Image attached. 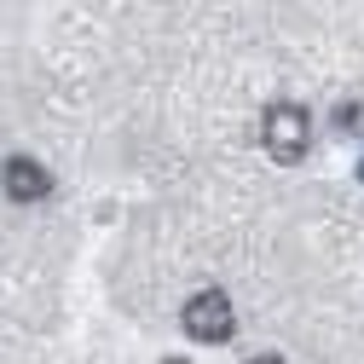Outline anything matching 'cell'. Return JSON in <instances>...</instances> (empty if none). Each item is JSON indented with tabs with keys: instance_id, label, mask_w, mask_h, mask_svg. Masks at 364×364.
<instances>
[{
	"instance_id": "obj_2",
	"label": "cell",
	"mask_w": 364,
	"mask_h": 364,
	"mask_svg": "<svg viewBox=\"0 0 364 364\" xmlns=\"http://www.w3.org/2000/svg\"><path fill=\"white\" fill-rule=\"evenodd\" d=\"M186 336L208 341V347L232 341V295H225V289H197L186 301Z\"/></svg>"
},
{
	"instance_id": "obj_1",
	"label": "cell",
	"mask_w": 364,
	"mask_h": 364,
	"mask_svg": "<svg viewBox=\"0 0 364 364\" xmlns=\"http://www.w3.org/2000/svg\"><path fill=\"white\" fill-rule=\"evenodd\" d=\"M260 139H266V151L278 162H295L306 151V139H312V116L301 105H272L266 122H260Z\"/></svg>"
},
{
	"instance_id": "obj_3",
	"label": "cell",
	"mask_w": 364,
	"mask_h": 364,
	"mask_svg": "<svg viewBox=\"0 0 364 364\" xmlns=\"http://www.w3.org/2000/svg\"><path fill=\"white\" fill-rule=\"evenodd\" d=\"M0 186H6L12 203H41V197H53V173L41 162H29V156H12L0 168Z\"/></svg>"
}]
</instances>
